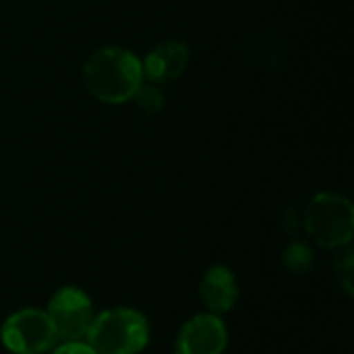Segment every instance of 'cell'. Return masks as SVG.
<instances>
[{
  "mask_svg": "<svg viewBox=\"0 0 354 354\" xmlns=\"http://www.w3.org/2000/svg\"><path fill=\"white\" fill-rule=\"evenodd\" d=\"M85 85L89 93L106 104H122L143 83L139 58L124 48H102L85 62Z\"/></svg>",
  "mask_w": 354,
  "mask_h": 354,
  "instance_id": "1",
  "label": "cell"
},
{
  "mask_svg": "<svg viewBox=\"0 0 354 354\" xmlns=\"http://www.w3.org/2000/svg\"><path fill=\"white\" fill-rule=\"evenodd\" d=\"M97 354H137L149 342V324L135 309H110L91 319L85 336Z\"/></svg>",
  "mask_w": 354,
  "mask_h": 354,
  "instance_id": "2",
  "label": "cell"
},
{
  "mask_svg": "<svg viewBox=\"0 0 354 354\" xmlns=\"http://www.w3.org/2000/svg\"><path fill=\"white\" fill-rule=\"evenodd\" d=\"M305 228L309 236L326 249L348 245L354 234L351 201L336 193H322L313 197L305 209Z\"/></svg>",
  "mask_w": 354,
  "mask_h": 354,
  "instance_id": "3",
  "label": "cell"
},
{
  "mask_svg": "<svg viewBox=\"0 0 354 354\" xmlns=\"http://www.w3.org/2000/svg\"><path fill=\"white\" fill-rule=\"evenodd\" d=\"M0 338L15 354H44L56 344L54 328L39 309H23L10 315L2 326Z\"/></svg>",
  "mask_w": 354,
  "mask_h": 354,
  "instance_id": "4",
  "label": "cell"
},
{
  "mask_svg": "<svg viewBox=\"0 0 354 354\" xmlns=\"http://www.w3.org/2000/svg\"><path fill=\"white\" fill-rule=\"evenodd\" d=\"M46 315L54 328L56 340L62 342H79L81 338H85L93 319L89 297L75 286H64L56 290V295L48 303Z\"/></svg>",
  "mask_w": 354,
  "mask_h": 354,
  "instance_id": "5",
  "label": "cell"
},
{
  "mask_svg": "<svg viewBox=\"0 0 354 354\" xmlns=\"http://www.w3.org/2000/svg\"><path fill=\"white\" fill-rule=\"evenodd\" d=\"M226 342L228 332L218 315H197L178 332L174 354H222Z\"/></svg>",
  "mask_w": 354,
  "mask_h": 354,
  "instance_id": "6",
  "label": "cell"
},
{
  "mask_svg": "<svg viewBox=\"0 0 354 354\" xmlns=\"http://www.w3.org/2000/svg\"><path fill=\"white\" fill-rule=\"evenodd\" d=\"M187 62H189V48L185 44L164 41L145 56L141 68L151 83H170L183 75Z\"/></svg>",
  "mask_w": 354,
  "mask_h": 354,
  "instance_id": "7",
  "label": "cell"
},
{
  "mask_svg": "<svg viewBox=\"0 0 354 354\" xmlns=\"http://www.w3.org/2000/svg\"><path fill=\"white\" fill-rule=\"evenodd\" d=\"M199 297L212 313H226L239 299L234 274L224 266H214L199 282Z\"/></svg>",
  "mask_w": 354,
  "mask_h": 354,
  "instance_id": "8",
  "label": "cell"
},
{
  "mask_svg": "<svg viewBox=\"0 0 354 354\" xmlns=\"http://www.w3.org/2000/svg\"><path fill=\"white\" fill-rule=\"evenodd\" d=\"M284 266L297 274H303V272H309L311 266H313V253L307 245L303 243H292L286 253H284Z\"/></svg>",
  "mask_w": 354,
  "mask_h": 354,
  "instance_id": "9",
  "label": "cell"
},
{
  "mask_svg": "<svg viewBox=\"0 0 354 354\" xmlns=\"http://www.w3.org/2000/svg\"><path fill=\"white\" fill-rule=\"evenodd\" d=\"M135 102L141 110L145 112H160L164 108V93L156 87V85H143L135 91Z\"/></svg>",
  "mask_w": 354,
  "mask_h": 354,
  "instance_id": "10",
  "label": "cell"
},
{
  "mask_svg": "<svg viewBox=\"0 0 354 354\" xmlns=\"http://www.w3.org/2000/svg\"><path fill=\"white\" fill-rule=\"evenodd\" d=\"M336 270H338V274H340V282H342L346 295L351 297V295H353V282H351V280H353V251H346V253L342 255V259L338 261Z\"/></svg>",
  "mask_w": 354,
  "mask_h": 354,
  "instance_id": "11",
  "label": "cell"
},
{
  "mask_svg": "<svg viewBox=\"0 0 354 354\" xmlns=\"http://www.w3.org/2000/svg\"><path fill=\"white\" fill-rule=\"evenodd\" d=\"M54 354H97L89 344L83 342H64L62 346H58Z\"/></svg>",
  "mask_w": 354,
  "mask_h": 354,
  "instance_id": "12",
  "label": "cell"
}]
</instances>
